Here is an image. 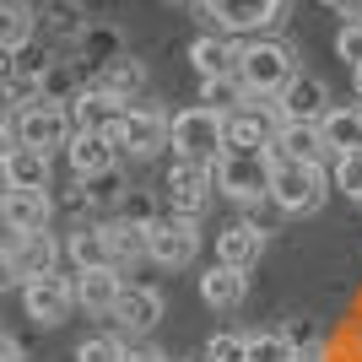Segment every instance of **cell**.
<instances>
[{
  "instance_id": "5",
  "label": "cell",
  "mask_w": 362,
  "mask_h": 362,
  "mask_svg": "<svg viewBox=\"0 0 362 362\" xmlns=\"http://www.w3.org/2000/svg\"><path fill=\"white\" fill-rule=\"evenodd\" d=\"M108 141L130 163H151L157 151H168V108L163 103H130L119 114V124L108 130Z\"/></svg>"
},
{
  "instance_id": "32",
  "label": "cell",
  "mask_w": 362,
  "mask_h": 362,
  "mask_svg": "<svg viewBox=\"0 0 362 362\" xmlns=\"http://www.w3.org/2000/svg\"><path fill=\"white\" fill-rule=\"evenodd\" d=\"M249 92H243L238 76H206L200 81V108H211V114H233Z\"/></svg>"
},
{
  "instance_id": "8",
  "label": "cell",
  "mask_w": 362,
  "mask_h": 362,
  "mask_svg": "<svg viewBox=\"0 0 362 362\" xmlns=\"http://www.w3.org/2000/svg\"><path fill=\"white\" fill-rule=\"evenodd\" d=\"M146 259L163 265V271H189L200 259V222H184V216H157L146 227Z\"/></svg>"
},
{
  "instance_id": "39",
  "label": "cell",
  "mask_w": 362,
  "mask_h": 362,
  "mask_svg": "<svg viewBox=\"0 0 362 362\" xmlns=\"http://www.w3.org/2000/svg\"><path fill=\"white\" fill-rule=\"evenodd\" d=\"M22 287V276H16V265H11V249H6V238H0V292H16Z\"/></svg>"
},
{
  "instance_id": "43",
  "label": "cell",
  "mask_w": 362,
  "mask_h": 362,
  "mask_svg": "<svg viewBox=\"0 0 362 362\" xmlns=\"http://www.w3.org/2000/svg\"><path fill=\"white\" fill-rule=\"evenodd\" d=\"M351 98H357V103H362V65H357V71H351Z\"/></svg>"
},
{
  "instance_id": "41",
  "label": "cell",
  "mask_w": 362,
  "mask_h": 362,
  "mask_svg": "<svg viewBox=\"0 0 362 362\" xmlns=\"http://www.w3.org/2000/svg\"><path fill=\"white\" fill-rule=\"evenodd\" d=\"M16 151V130H11V114H0V163Z\"/></svg>"
},
{
  "instance_id": "37",
  "label": "cell",
  "mask_w": 362,
  "mask_h": 362,
  "mask_svg": "<svg viewBox=\"0 0 362 362\" xmlns=\"http://www.w3.org/2000/svg\"><path fill=\"white\" fill-rule=\"evenodd\" d=\"M281 335L292 341V351H298V357H308V351H325V335H319L314 319H287V325H281Z\"/></svg>"
},
{
  "instance_id": "21",
  "label": "cell",
  "mask_w": 362,
  "mask_h": 362,
  "mask_svg": "<svg viewBox=\"0 0 362 362\" xmlns=\"http://www.w3.org/2000/svg\"><path fill=\"white\" fill-rule=\"evenodd\" d=\"M276 157L330 168V146H325V136H319V124H303V119H281V130H276V141H271V163Z\"/></svg>"
},
{
  "instance_id": "38",
  "label": "cell",
  "mask_w": 362,
  "mask_h": 362,
  "mask_svg": "<svg viewBox=\"0 0 362 362\" xmlns=\"http://www.w3.org/2000/svg\"><path fill=\"white\" fill-rule=\"evenodd\" d=\"M206 362H243V335L216 330L211 341H206Z\"/></svg>"
},
{
  "instance_id": "25",
  "label": "cell",
  "mask_w": 362,
  "mask_h": 362,
  "mask_svg": "<svg viewBox=\"0 0 362 362\" xmlns=\"http://www.w3.org/2000/svg\"><path fill=\"white\" fill-rule=\"evenodd\" d=\"M81 28H87V11H81L76 0H49V6H38V38L54 44L60 54L81 38Z\"/></svg>"
},
{
  "instance_id": "23",
  "label": "cell",
  "mask_w": 362,
  "mask_h": 362,
  "mask_svg": "<svg viewBox=\"0 0 362 362\" xmlns=\"http://www.w3.org/2000/svg\"><path fill=\"white\" fill-rule=\"evenodd\" d=\"M114 54H124V33L108 28V22H87V28H81V38L71 44V60L81 65L87 76H98Z\"/></svg>"
},
{
  "instance_id": "9",
  "label": "cell",
  "mask_w": 362,
  "mask_h": 362,
  "mask_svg": "<svg viewBox=\"0 0 362 362\" xmlns=\"http://www.w3.org/2000/svg\"><path fill=\"white\" fill-rule=\"evenodd\" d=\"M16 298H22V314H28L38 330H60L65 319H71V308H76L71 276H60V271L22 281V287H16Z\"/></svg>"
},
{
  "instance_id": "46",
  "label": "cell",
  "mask_w": 362,
  "mask_h": 362,
  "mask_svg": "<svg viewBox=\"0 0 362 362\" xmlns=\"http://www.w3.org/2000/svg\"><path fill=\"white\" fill-rule=\"evenodd\" d=\"M6 71H11V54H6V49H0V76H6Z\"/></svg>"
},
{
  "instance_id": "15",
  "label": "cell",
  "mask_w": 362,
  "mask_h": 362,
  "mask_svg": "<svg viewBox=\"0 0 362 362\" xmlns=\"http://www.w3.org/2000/svg\"><path fill=\"white\" fill-rule=\"evenodd\" d=\"M6 238V249H11V265L22 281H33V276H49V271H60V259H65V243L54 238V233H0Z\"/></svg>"
},
{
  "instance_id": "1",
  "label": "cell",
  "mask_w": 362,
  "mask_h": 362,
  "mask_svg": "<svg viewBox=\"0 0 362 362\" xmlns=\"http://www.w3.org/2000/svg\"><path fill=\"white\" fill-rule=\"evenodd\" d=\"M298 71H303V60H298V44H292V38H276V33L243 38V49H238V81H243L249 98L276 103Z\"/></svg>"
},
{
  "instance_id": "16",
  "label": "cell",
  "mask_w": 362,
  "mask_h": 362,
  "mask_svg": "<svg viewBox=\"0 0 362 362\" xmlns=\"http://www.w3.org/2000/svg\"><path fill=\"white\" fill-rule=\"evenodd\" d=\"M71 292H76V308H81V314L108 319V314H114V303H119V292H124V271H114V265L76 271L71 276Z\"/></svg>"
},
{
  "instance_id": "4",
  "label": "cell",
  "mask_w": 362,
  "mask_h": 362,
  "mask_svg": "<svg viewBox=\"0 0 362 362\" xmlns=\"http://www.w3.org/2000/svg\"><path fill=\"white\" fill-rule=\"evenodd\" d=\"M168 151L184 163H216L227 151V114H211L200 103L168 114Z\"/></svg>"
},
{
  "instance_id": "28",
  "label": "cell",
  "mask_w": 362,
  "mask_h": 362,
  "mask_svg": "<svg viewBox=\"0 0 362 362\" xmlns=\"http://www.w3.org/2000/svg\"><path fill=\"white\" fill-rule=\"evenodd\" d=\"M38 38V6L33 0H0V49L16 54Z\"/></svg>"
},
{
  "instance_id": "3",
  "label": "cell",
  "mask_w": 362,
  "mask_h": 362,
  "mask_svg": "<svg viewBox=\"0 0 362 362\" xmlns=\"http://www.w3.org/2000/svg\"><path fill=\"white\" fill-rule=\"evenodd\" d=\"M330 195V168L325 163H292L276 157L271 163V206L281 216H314Z\"/></svg>"
},
{
  "instance_id": "14",
  "label": "cell",
  "mask_w": 362,
  "mask_h": 362,
  "mask_svg": "<svg viewBox=\"0 0 362 362\" xmlns=\"http://www.w3.org/2000/svg\"><path fill=\"white\" fill-rule=\"evenodd\" d=\"M54 227V195L49 189H11L0 200V233H49Z\"/></svg>"
},
{
  "instance_id": "31",
  "label": "cell",
  "mask_w": 362,
  "mask_h": 362,
  "mask_svg": "<svg viewBox=\"0 0 362 362\" xmlns=\"http://www.w3.org/2000/svg\"><path fill=\"white\" fill-rule=\"evenodd\" d=\"M243 362H298V351L281 330H255L243 335Z\"/></svg>"
},
{
  "instance_id": "2",
  "label": "cell",
  "mask_w": 362,
  "mask_h": 362,
  "mask_svg": "<svg viewBox=\"0 0 362 362\" xmlns=\"http://www.w3.org/2000/svg\"><path fill=\"white\" fill-rule=\"evenodd\" d=\"M211 184L216 195L238 211H255L271 200V151H233L227 146L222 157L211 163Z\"/></svg>"
},
{
  "instance_id": "26",
  "label": "cell",
  "mask_w": 362,
  "mask_h": 362,
  "mask_svg": "<svg viewBox=\"0 0 362 362\" xmlns=\"http://www.w3.org/2000/svg\"><path fill=\"white\" fill-rule=\"evenodd\" d=\"M319 136H325L330 157L357 151L362 146V103H330V108H325V119H319Z\"/></svg>"
},
{
  "instance_id": "33",
  "label": "cell",
  "mask_w": 362,
  "mask_h": 362,
  "mask_svg": "<svg viewBox=\"0 0 362 362\" xmlns=\"http://www.w3.org/2000/svg\"><path fill=\"white\" fill-rule=\"evenodd\" d=\"M157 216H163L157 195H151V189H136V184H130L119 195V206H114V222H130V227H151Z\"/></svg>"
},
{
  "instance_id": "13",
  "label": "cell",
  "mask_w": 362,
  "mask_h": 362,
  "mask_svg": "<svg viewBox=\"0 0 362 362\" xmlns=\"http://www.w3.org/2000/svg\"><path fill=\"white\" fill-rule=\"evenodd\" d=\"M265 243L271 233L249 216H233V222L216 233V265H233V271H255L259 259H265Z\"/></svg>"
},
{
  "instance_id": "30",
  "label": "cell",
  "mask_w": 362,
  "mask_h": 362,
  "mask_svg": "<svg viewBox=\"0 0 362 362\" xmlns=\"http://www.w3.org/2000/svg\"><path fill=\"white\" fill-rule=\"evenodd\" d=\"M6 173H11V189H49L54 184V157L33 146H16L6 157Z\"/></svg>"
},
{
  "instance_id": "6",
  "label": "cell",
  "mask_w": 362,
  "mask_h": 362,
  "mask_svg": "<svg viewBox=\"0 0 362 362\" xmlns=\"http://www.w3.org/2000/svg\"><path fill=\"white\" fill-rule=\"evenodd\" d=\"M216 184H211V163H184L173 157L163 173V211L168 216H184V222H200L206 206H211Z\"/></svg>"
},
{
  "instance_id": "45",
  "label": "cell",
  "mask_w": 362,
  "mask_h": 362,
  "mask_svg": "<svg viewBox=\"0 0 362 362\" xmlns=\"http://www.w3.org/2000/svg\"><path fill=\"white\" fill-rule=\"evenodd\" d=\"M346 16H362V0H346Z\"/></svg>"
},
{
  "instance_id": "11",
  "label": "cell",
  "mask_w": 362,
  "mask_h": 362,
  "mask_svg": "<svg viewBox=\"0 0 362 362\" xmlns=\"http://www.w3.org/2000/svg\"><path fill=\"white\" fill-rule=\"evenodd\" d=\"M163 314H168V303H163V292L157 287H146V281H124V292H119V303H114V330L124 335V341H146L157 325H163Z\"/></svg>"
},
{
  "instance_id": "12",
  "label": "cell",
  "mask_w": 362,
  "mask_h": 362,
  "mask_svg": "<svg viewBox=\"0 0 362 362\" xmlns=\"http://www.w3.org/2000/svg\"><path fill=\"white\" fill-rule=\"evenodd\" d=\"M276 130H281V114L265 98H243L233 114H227V146L233 151H271Z\"/></svg>"
},
{
  "instance_id": "40",
  "label": "cell",
  "mask_w": 362,
  "mask_h": 362,
  "mask_svg": "<svg viewBox=\"0 0 362 362\" xmlns=\"http://www.w3.org/2000/svg\"><path fill=\"white\" fill-rule=\"evenodd\" d=\"M124 362H168L157 346H146V341H130V351H124Z\"/></svg>"
},
{
  "instance_id": "19",
  "label": "cell",
  "mask_w": 362,
  "mask_h": 362,
  "mask_svg": "<svg viewBox=\"0 0 362 362\" xmlns=\"http://www.w3.org/2000/svg\"><path fill=\"white\" fill-rule=\"evenodd\" d=\"M130 103H119L114 92H103V87H81L65 103V114H71V130H98V136H108L114 124H119V114Z\"/></svg>"
},
{
  "instance_id": "18",
  "label": "cell",
  "mask_w": 362,
  "mask_h": 362,
  "mask_svg": "<svg viewBox=\"0 0 362 362\" xmlns=\"http://www.w3.org/2000/svg\"><path fill=\"white\" fill-rule=\"evenodd\" d=\"M238 38H227V33H195L189 49H184V60L189 71L206 81V76H238Z\"/></svg>"
},
{
  "instance_id": "24",
  "label": "cell",
  "mask_w": 362,
  "mask_h": 362,
  "mask_svg": "<svg viewBox=\"0 0 362 362\" xmlns=\"http://www.w3.org/2000/svg\"><path fill=\"white\" fill-rule=\"evenodd\" d=\"M92 87L114 92L119 103H141V98H146V60H136V54L124 49V54H114L103 71L92 76Z\"/></svg>"
},
{
  "instance_id": "47",
  "label": "cell",
  "mask_w": 362,
  "mask_h": 362,
  "mask_svg": "<svg viewBox=\"0 0 362 362\" xmlns=\"http://www.w3.org/2000/svg\"><path fill=\"white\" fill-rule=\"evenodd\" d=\"M168 6H189V0H168Z\"/></svg>"
},
{
  "instance_id": "35",
  "label": "cell",
  "mask_w": 362,
  "mask_h": 362,
  "mask_svg": "<svg viewBox=\"0 0 362 362\" xmlns=\"http://www.w3.org/2000/svg\"><path fill=\"white\" fill-rule=\"evenodd\" d=\"M124 351H130V341L119 330H103V335H87L76 346V362H124Z\"/></svg>"
},
{
  "instance_id": "42",
  "label": "cell",
  "mask_w": 362,
  "mask_h": 362,
  "mask_svg": "<svg viewBox=\"0 0 362 362\" xmlns=\"http://www.w3.org/2000/svg\"><path fill=\"white\" fill-rule=\"evenodd\" d=\"M0 362H28V357H22V346H16L6 330H0Z\"/></svg>"
},
{
  "instance_id": "10",
  "label": "cell",
  "mask_w": 362,
  "mask_h": 362,
  "mask_svg": "<svg viewBox=\"0 0 362 362\" xmlns=\"http://www.w3.org/2000/svg\"><path fill=\"white\" fill-rule=\"evenodd\" d=\"M11 130H16V146H33V151H65L71 141V114L60 103H28V108H11Z\"/></svg>"
},
{
  "instance_id": "36",
  "label": "cell",
  "mask_w": 362,
  "mask_h": 362,
  "mask_svg": "<svg viewBox=\"0 0 362 362\" xmlns=\"http://www.w3.org/2000/svg\"><path fill=\"white\" fill-rule=\"evenodd\" d=\"M335 60L346 65V71L362 65V16H346V22L335 28Z\"/></svg>"
},
{
  "instance_id": "44",
  "label": "cell",
  "mask_w": 362,
  "mask_h": 362,
  "mask_svg": "<svg viewBox=\"0 0 362 362\" xmlns=\"http://www.w3.org/2000/svg\"><path fill=\"white\" fill-rule=\"evenodd\" d=\"M11 195V173H6V163H0V200Z\"/></svg>"
},
{
  "instance_id": "17",
  "label": "cell",
  "mask_w": 362,
  "mask_h": 362,
  "mask_svg": "<svg viewBox=\"0 0 362 362\" xmlns=\"http://www.w3.org/2000/svg\"><path fill=\"white\" fill-rule=\"evenodd\" d=\"M330 103H335V98H330V87H325V81H319L314 71H298V76L287 81V92L276 98V114H281V119H303V124H319Z\"/></svg>"
},
{
  "instance_id": "27",
  "label": "cell",
  "mask_w": 362,
  "mask_h": 362,
  "mask_svg": "<svg viewBox=\"0 0 362 362\" xmlns=\"http://www.w3.org/2000/svg\"><path fill=\"white\" fill-rule=\"evenodd\" d=\"M65 243V259H71V271H98V265H114L108 259V238H103V222H76L71 238Z\"/></svg>"
},
{
  "instance_id": "22",
  "label": "cell",
  "mask_w": 362,
  "mask_h": 362,
  "mask_svg": "<svg viewBox=\"0 0 362 362\" xmlns=\"http://www.w3.org/2000/svg\"><path fill=\"white\" fill-rule=\"evenodd\" d=\"M249 298V271H233V265H206L200 271V303L211 314H233Z\"/></svg>"
},
{
  "instance_id": "20",
  "label": "cell",
  "mask_w": 362,
  "mask_h": 362,
  "mask_svg": "<svg viewBox=\"0 0 362 362\" xmlns=\"http://www.w3.org/2000/svg\"><path fill=\"white\" fill-rule=\"evenodd\" d=\"M65 163H71L76 179H98V173H108V168H119V151H114L108 136H98V130H71Z\"/></svg>"
},
{
  "instance_id": "34",
  "label": "cell",
  "mask_w": 362,
  "mask_h": 362,
  "mask_svg": "<svg viewBox=\"0 0 362 362\" xmlns=\"http://www.w3.org/2000/svg\"><path fill=\"white\" fill-rule=\"evenodd\" d=\"M330 184H335L346 200H357V206H362V146H357V151H341V157H330Z\"/></svg>"
},
{
  "instance_id": "7",
  "label": "cell",
  "mask_w": 362,
  "mask_h": 362,
  "mask_svg": "<svg viewBox=\"0 0 362 362\" xmlns=\"http://www.w3.org/2000/svg\"><path fill=\"white\" fill-rule=\"evenodd\" d=\"M200 11L211 22V33H227V38H259L271 33L287 11V0H200Z\"/></svg>"
},
{
  "instance_id": "29",
  "label": "cell",
  "mask_w": 362,
  "mask_h": 362,
  "mask_svg": "<svg viewBox=\"0 0 362 362\" xmlns=\"http://www.w3.org/2000/svg\"><path fill=\"white\" fill-rule=\"evenodd\" d=\"M103 238H108V259H114V271L146 265V227H130V222L103 216Z\"/></svg>"
}]
</instances>
